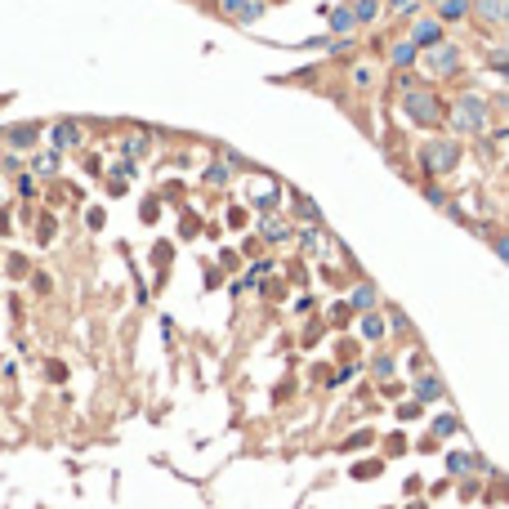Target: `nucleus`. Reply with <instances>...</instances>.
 <instances>
[{
  "label": "nucleus",
  "instance_id": "f257e3e1",
  "mask_svg": "<svg viewBox=\"0 0 509 509\" xmlns=\"http://www.w3.org/2000/svg\"><path fill=\"white\" fill-rule=\"evenodd\" d=\"M402 112H406V121H411V125H420V130H433V125H443L447 103L438 98V90H429V85L402 81Z\"/></svg>",
  "mask_w": 509,
  "mask_h": 509
},
{
  "label": "nucleus",
  "instance_id": "f03ea898",
  "mask_svg": "<svg viewBox=\"0 0 509 509\" xmlns=\"http://www.w3.org/2000/svg\"><path fill=\"white\" fill-rule=\"evenodd\" d=\"M447 116H451L456 139H478V134H487V125H491V103L483 94H461L447 108Z\"/></svg>",
  "mask_w": 509,
  "mask_h": 509
},
{
  "label": "nucleus",
  "instance_id": "7ed1b4c3",
  "mask_svg": "<svg viewBox=\"0 0 509 509\" xmlns=\"http://www.w3.org/2000/svg\"><path fill=\"white\" fill-rule=\"evenodd\" d=\"M461 157H465L461 139H456V134H438V139H429L420 148V175L443 179V175H451V170L461 165Z\"/></svg>",
  "mask_w": 509,
  "mask_h": 509
},
{
  "label": "nucleus",
  "instance_id": "20e7f679",
  "mask_svg": "<svg viewBox=\"0 0 509 509\" xmlns=\"http://www.w3.org/2000/svg\"><path fill=\"white\" fill-rule=\"evenodd\" d=\"M420 63H424V72H429V76H456V72H461V63H465V54H461V45L443 41V45H433V49H424Z\"/></svg>",
  "mask_w": 509,
  "mask_h": 509
},
{
  "label": "nucleus",
  "instance_id": "39448f33",
  "mask_svg": "<svg viewBox=\"0 0 509 509\" xmlns=\"http://www.w3.org/2000/svg\"><path fill=\"white\" fill-rule=\"evenodd\" d=\"M406 41H411V45L420 49V54H424V49L443 45V41H447V31H443V23H438V14H433V19H416V23H411V31H406Z\"/></svg>",
  "mask_w": 509,
  "mask_h": 509
},
{
  "label": "nucleus",
  "instance_id": "423d86ee",
  "mask_svg": "<svg viewBox=\"0 0 509 509\" xmlns=\"http://www.w3.org/2000/svg\"><path fill=\"white\" fill-rule=\"evenodd\" d=\"M49 148H54V152H72V148H81V125L72 121V116H63V121L49 125Z\"/></svg>",
  "mask_w": 509,
  "mask_h": 509
},
{
  "label": "nucleus",
  "instance_id": "0eeeda50",
  "mask_svg": "<svg viewBox=\"0 0 509 509\" xmlns=\"http://www.w3.org/2000/svg\"><path fill=\"white\" fill-rule=\"evenodd\" d=\"M14 152H23V148H36L41 143V121H19V125H5V134H0Z\"/></svg>",
  "mask_w": 509,
  "mask_h": 509
},
{
  "label": "nucleus",
  "instance_id": "6e6552de",
  "mask_svg": "<svg viewBox=\"0 0 509 509\" xmlns=\"http://www.w3.org/2000/svg\"><path fill=\"white\" fill-rule=\"evenodd\" d=\"M322 14L331 19V36H335V41H349L353 31H358V19H353V5H339V9H327V5H322Z\"/></svg>",
  "mask_w": 509,
  "mask_h": 509
},
{
  "label": "nucleus",
  "instance_id": "1a4fd4ad",
  "mask_svg": "<svg viewBox=\"0 0 509 509\" xmlns=\"http://www.w3.org/2000/svg\"><path fill=\"white\" fill-rule=\"evenodd\" d=\"M473 14L487 27H505L509 23V0H473Z\"/></svg>",
  "mask_w": 509,
  "mask_h": 509
},
{
  "label": "nucleus",
  "instance_id": "9d476101",
  "mask_svg": "<svg viewBox=\"0 0 509 509\" xmlns=\"http://www.w3.org/2000/svg\"><path fill=\"white\" fill-rule=\"evenodd\" d=\"M219 9H224L228 19H237V23H254L264 14V0H219Z\"/></svg>",
  "mask_w": 509,
  "mask_h": 509
},
{
  "label": "nucleus",
  "instance_id": "9b49d317",
  "mask_svg": "<svg viewBox=\"0 0 509 509\" xmlns=\"http://www.w3.org/2000/svg\"><path fill=\"white\" fill-rule=\"evenodd\" d=\"M389 63H394L398 72H411V67L420 63V49H416L411 41H406V36H402V41H394V45H389Z\"/></svg>",
  "mask_w": 509,
  "mask_h": 509
},
{
  "label": "nucleus",
  "instance_id": "f8f14e48",
  "mask_svg": "<svg viewBox=\"0 0 509 509\" xmlns=\"http://www.w3.org/2000/svg\"><path fill=\"white\" fill-rule=\"evenodd\" d=\"M443 394H447V384H443L438 371H424V376L416 380V402H438Z\"/></svg>",
  "mask_w": 509,
  "mask_h": 509
},
{
  "label": "nucleus",
  "instance_id": "ddd939ff",
  "mask_svg": "<svg viewBox=\"0 0 509 509\" xmlns=\"http://www.w3.org/2000/svg\"><path fill=\"white\" fill-rule=\"evenodd\" d=\"M259 242H268V246L291 242V224H286V219H277V215H268L264 224H259Z\"/></svg>",
  "mask_w": 509,
  "mask_h": 509
},
{
  "label": "nucleus",
  "instance_id": "4468645a",
  "mask_svg": "<svg viewBox=\"0 0 509 509\" xmlns=\"http://www.w3.org/2000/svg\"><path fill=\"white\" fill-rule=\"evenodd\" d=\"M473 14V0H438V23H461V19H469Z\"/></svg>",
  "mask_w": 509,
  "mask_h": 509
},
{
  "label": "nucleus",
  "instance_id": "2eb2a0df",
  "mask_svg": "<svg viewBox=\"0 0 509 509\" xmlns=\"http://www.w3.org/2000/svg\"><path fill=\"white\" fill-rule=\"evenodd\" d=\"M291 206H295V219H304L309 228H322V210H317V201H313V197L291 192Z\"/></svg>",
  "mask_w": 509,
  "mask_h": 509
},
{
  "label": "nucleus",
  "instance_id": "dca6fc26",
  "mask_svg": "<svg viewBox=\"0 0 509 509\" xmlns=\"http://www.w3.org/2000/svg\"><path fill=\"white\" fill-rule=\"evenodd\" d=\"M376 304H380V291L371 282H362L358 291H353V299H349V309L353 313H376Z\"/></svg>",
  "mask_w": 509,
  "mask_h": 509
},
{
  "label": "nucleus",
  "instance_id": "f3484780",
  "mask_svg": "<svg viewBox=\"0 0 509 509\" xmlns=\"http://www.w3.org/2000/svg\"><path fill=\"white\" fill-rule=\"evenodd\" d=\"M58 157L63 152H36V157H31V175H41V179H49V175H58Z\"/></svg>",
  "mask_w": 509,
  "mask_h": 509
},
{
  "label": "nucleus",
  "instance_id": "a211bd4d",
  "mask_svg": "<svg viewBox=\"0 0 509 509\" xmlns=\"http://www.w3.org/2000/svg\"><path fill=\"white\" fill-rule=\"evenodd\" d=\"M148 148H152V139H148V134H125V139H121L125 161H143V157H148Z\"/></svg>",
  "mask_w": 509,
  "mask_h": 509
},
{
  "label": "nucleus",
  "instance_id": "6ab92c4d",
  "mask_svg": "<svg viewBox=\"0 0 509 509\" xmlns=\"http://www.w3.org/2000/svg\"><path fill=\"white\" fill-rule=\"evenodd\" d=\"M394 371H398V358H394V353H376V358H371V376H376L380 384L394 380Z\"/></svg>",
  "mask_w": 509,
  "mask_h": 509
},
{
  "label": "nucleus",
  "instance_id": "aec40b11",
  "mask_svg": "<svg viewBox=\"0 0 509 509\" xmlns=\"http://www.w3.org/2000/svg\"><path fill=\"white\" fill-rule=\"evenodd\" d=\"M353 19H358V27L362 23H376L380 19V0H353Z\"/></svg>",
  "mask_w": 509,
  "mask_h": 509
},
{
  "label": "nucleus",
  "instance_id": "412c9836",
  "mask_svg": "<svg viewBox=\"0 0 509 509\" xmlns=\"http://www.w3.org/2000/svg\"><path fill=\"white\" fill-rule=\"evenodd\" d=\"M277 206H282V192H277V188H268V192L254 197V210H259L264 219H268V215H277Z\"/></svg>",
  "mask_w": 509,
  "mask_h": 509
},
{
  "label": "nucleus",
  "instance_id": "4be33fe9",
  "mask_svg": "<svg viewBox=\"0 0 509 509\" xmlns=\"http://www.w3.org/2000/svg\"><path fill=\"white\" fill-rule=\"evenodd\" d=\"M362 335L366 339H380L384 335V317L380 313H362Z\"/></svg>",
  "mask_w": 509,
  "mask_h": 509
},
{
  "label": "nucleus",
  "instance_id": "5701e85b",
  "mask_svg": "<svg viewBox=\"0 0 509 509\" xmlns=\"http://www.w3.org/2000/svg\"><path fill=\"white\" fill-rule=\"evenodd\" d=\"M456 429H461V420H456V416H438V420H433V429H429V433H433V438H451Z\"/></svg>",
  "mask_w": 509,
  "mask_h": 509
},
{
  "label": "nucleus",
  "instance_id": "b1692460",
  "mask_svg": "<svg viewBox=\"0 0 509 509\" xmlns=\"http://www.w3.org/2000/svg\"><path fill=\"white\" fill-rule=\"evenodd\" d=\"M228 175H232V165H228V161H215V165L206 170V183H210V188H219V183H228Z\"/></svg>",
  "mask_w": 509,
  "mask_h": 509
},
{
  "label": "nucleus",
  "instance_id": "393cba45",
  "mask_svg": "<svg viewBox=\"0 0 509 509\" xmlns=\"http://www.w3.org/2000/svg\"><path fill=\"white\" fill-rule=\"evenodd\" d=\"M420 192H424V201H433V206H443V210L451 206V197H447L443 188H438V183H433V179H429V183H424V188H420Z\"/></svg>",
  "mask_w": 509,
  "mask_h": 509
},
{
  "label": "nucleus",
  "instance_id": "a878e982",
  "mask_svg": "<svg viewBox=\"0 0 509 509\" xmlns=\"http://www.w3.org/2000/svg\"><path fill=\"white\" fill-rule=\"evenodd\" d=\"M317 242H322V228H304V232H299V246H304V254H317V250H322Z\"/></svg>",
  "mask_w": 509,
  "mask_h": 509
},
{
  "label": "nucleus",
  "instance_id": "bb28decb",
  "mask_svg": "<svg viewBox=\"0 0 509 509\" xmlns=\"http://www.w3.org/2000/svg\"><path fill=\"white\" fill-rule=\"evenodd\" d=\"M31 291H36V295H49V291H54V277H49V273H31Z\"/></svg>",
  "mask_w": 509,
  "mask_h": 509
},
{
  "label": "nucleus",
  "instance_id": "cd10ccee",
  "mask_svg": "<svg viewBox=\"0 0 509 509\" xmlns=\"http://www.w3.org/2000/svg\"><path fill=\"white\" fill-rule=\"evenodd\" d=\"M384 465L380 461H366V465H353V478H376V473H380Z\"/></svg>",
  "mask_w": 509,
  "mask_h": 509
},
{
  "label": "nucleus",
  "instance_id": "c85d7f7f",
  "mask_svg": "<svg viewBox=\"0 0 509 509\" xmlns=\"http://www.w3.org/2000/svg\"><path fill=\"white\" fill-rule=\"evenodd\" d=\"M371 438H376V433H371V429H362V433H353V438H349V443L339 447V451H358V447H366V443H371Z\"/></svg>",
  "mask_w": 509,
  "mask_h": 509
},
{
  "label": "nucleus",
  "instance_id": "c756f323",
  "mask_svg": "<svg viewBox=\"0 0 509 509\" xmlns=\"http://www.w3.org/2000/svg\"><path fill=\"white\" fill-rule=\"evenodd\" d=\"M384 5L394 9V14H402V19H411V14H416V0H384Z\"/></svg>",
  "mask_w": 509,
  "mask_h": 509
},
{
  "label": "nucleus",
  "instance_id": "7c9ffc66",
  "mask_svg": "<svg viewBox=\"0 0 509 509\" xmlns=\"http://www.w3.org/2000/svg\"><path fill=\"white\" fill-rule=\"evenodd\" d=\"M487 63H491V72H496V76H505V81H509V54H491Z\"/></svg>",
  "mask_w": 509,
  "mask_h": 509
},
{
  "label": "nucleus",
  "instance_id": "2f4dec72",
  "mask_svg": "<svg viewBox=\"0 0 509 509\" xmlns=\"http://www.w3.org/2000/svg\"><path fill=\"white\" fill-rule=\"evenodd\" d=\"M349 317H353L349 304H335V309H331V322H335V327H349Z\"/></svg>",
  "mask_w": 509,
  "mask_h": 509
},
{
  "label": "nucleus",
  "instance_id": "473e14b6",
  "mask_svg": "<svg viewBox=\"0 0 509 509\" xmlns=\"http://www.w3.org/2000/svg\"><path fill=\"white\" fill-rule=\"evenodd\" d=\"M420 411H424V402H402L398 406V420H416Z\"/></svg>",
  "mask_w": 509,
  "mask_h": 509
},
{
  "label": "nucleus",
  "instance_id": "72a5a7b5",
  "mask_svg": "<svg viewBox=\"0 0 509 509\" xmlns=\"http://www.w3.org/2000/svg\"><path fill=\"white\" fill-rule=\"evenodd\" d=\"M45 376L54 380V384H63V380H67V366H63V362H45Z\"/></svg>",
  "mask_w": 509,
  "mask_h": 509
},
{
  "label": "nucleus",
  "instance_id": "f704fd0d",
  "mask_svg": "<svg viewBox=\"0 0 509 509\" xmlns=\"http://www.w3.org/2000/svg\"><path fill=\"white\" fill-rule=\"evenodd\" d=\"M112 175L121 179V183H125V179H134V161H116V165H112Z\"/></svg>",
  "mask_w": 509,
  "mask_h": 509
},
{
  "label": "nucleus",
  "instance_id": "c9c22d12",
  "mask_svg": "<svg viewBox=\"0 0 509 509\" xmlns=\"http://www.w3.org/2000/svg\"><path fill=\"white\" fill-rule=\"evenodd\" d=\"M36 237H41V242H49V237H54V219H49V215H41V224H36Z\"/></svg>",
  "mask_w": 509,
  "mask_h": 509
},
{
  "label": "nucleus",
  "instance_id": "e433bc0d",
  "mask_svg": "<svg viewBox=\"0 0 509 509\" xmlns=\"http://www.w3.org/2000/svg\"><path fill=\"white\" fill-rule=\"evenodd\" d=\"M9 273L14 277H27V259H23V254H9Z\"/></svg>",
  "mask_w": 509,
  "mask_h": 509
},
{
  "label": "nucleus",
  "instance_id": "4c0bfd02",
  "mask_svg": "<svg viewBox=\"0 0 509 509\" xmlns=\"http://www.w3.org/2000/svg\"><path fill=\"white\" fill-rule=\"evenodd\" d=\"M371 81H376V76H371V67H353V85H362V90H366Z\"/></svg>",
  "mask_w": 509,
  "mask_h": 509
},
{
  "label": "nucleus",
  "instance_id": "58836bf2",
  "mask_svg": "<svg viewBox=\"0 0 509 509\" xmlns=\"http://www.w3.org/2000/svg\"><path fill=\"white\" fill-rule=\"evenodd\" d=\"M389 327H394V331H406L411 322H406V313H402V309H394V313H389Z\"/></svg>",
  "mask_w": 509,
  "mask_h": 509
},
{
  "label": "nucleus",
  "instance_id": "ea45409f",
  "mask_svg": "<svg viewBox=\"0 0 509 509\" xmlns=\"http://www.w3.org/2000/svg\"><path fill=\"white\" fill-rule=\"evenodd\" d=\"M19 192H23V197H36V175H23V179H19Z\"/></svg>",
  "mask_w": 509,
  "mask_h": 509
},
{
  "label": "nucleus",
  "instance_id": "a19ab883",
  "mask_svg": "<svg viewBox=\"0 0 509 509\" xmlns=\"http://www.w3.org/2000/svg\"><path fill=\"white\" fill-rule=\"evenodd\" d=\"M491 250H496V254H500V259L509 264V232H505V237H496V242H491Z\"/></svg>",
  "mask_w": 509,
  "mask_h": 509
},
{
  "label": "nucleus",
  "instance_id": "79ce46f5",
  "mask_svg": "<svg viewBox=\"0 0 509 509\" xmlns=\"http://www.w3.org/2000/svg\"><path fill=\"white\" fill-rule=\"evenodd\" d=\"M228 224H232V228H246V210L232 206V210H228Z\"/></svg>",
  "mask_w": 509,
  "mask_h": 509
},
{
  "label": "nucleus",
  "instance_id": "37998d69",
  "mask_svg": "<svg viewBox=\"0 0 509 509\" xmlns=\"http://www.w3.org/2000/svg\"><path fill=\"white\" fill-rule=\"evenodd\" d=\"M380 394H384V398H402V384H394V380H384V384H380Z\"/></svg>",
  "mask_w": 509,
  "mask_h": 509
},
{
  "label": "nucleus",
  "instance_id": "c03bdc74",
  "mask_svg": "<svg viewBox=\"0 0 509 509\" xmlns=\"http://www.w3.org/2000/svg\"><path fill=\"white\" fill-rule=\"evenodd\" d=\"M85 224H90V228H103V210H98V206H94L90 215H85Z\"/></svg>",
  "mask_w": 509,
  "mask_h": 509
},
{
  "label": "nucleus",
  "instance_id": "a18cd8bd",
  "mask_svg": "<svg viewBox=\"0 0 509 509\" xmlns=\"http://www.w3.org/2000/svg\"><path fill=\"white\" fill-rule=\"evenodd\" d=\"M0 183H5V175H0Z\"/></svg>",
  "mask_w": 509,
  "mask_h": 509
}]
</instances>
